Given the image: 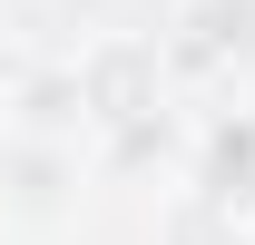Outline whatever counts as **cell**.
<instances>
[{"instance_id":"1","label":"cell","mask_w":255,"mask_h":245,"mask_svg":"<svg viewBox=\"0 0 255 245\" xmlns=\"http://www.w3.org/2000/svg\"><path fill=\"white\" fill-rule=\"evenodd\" d=\"M206 186H216V196H255V118H246V127H216V147H206Z\"/></svg>"}]
</instances>
